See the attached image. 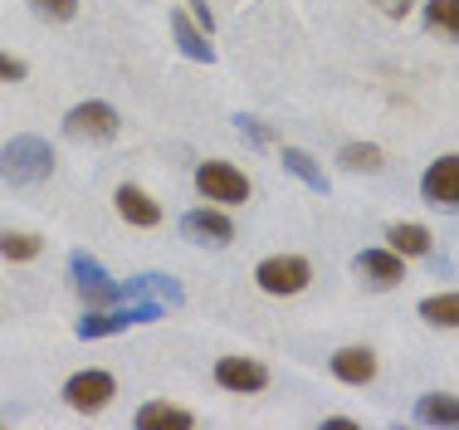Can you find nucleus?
<instances>
[{
    "instance_id": "nucleus-1",
    "label": "nucleus",
    "mask_w": 459,
    "mask_h": 430,
    "mask_svg": "<svg viewBox=\"0 0 459 430\" xmlns=\"http://www.w3.org/2000/svg\"><path fill=\"white\" fill-rule=\"evenodd\" d=\"M54 171V147L45 137H10L5 152H0V176H5L10 186H39L49 181Z\"/></svg>"
},
{
    "instance_id": "nucleus-2",
    "label": "nucleus",
    "mask_w": 459,
    "mask_h": 430,
    "mask_svg": "<svg viewBox=\"0 0 459 430\" xmlns=\"http://www.w3.org/2000/svg\"><path fill=\"white\" fill-rule=\"evenodd\" d=\"M161 318V303L157 299H142V303H123V308H89L79 318L74 333L79 338H113V333H127V328H142V323H157Z\"/></svg>"
},
{
    "instance_id": "nucleus-3",
    "label": "nucleus",
    "mask_w": 459,
    "mask_h": 430,
    "mask_svg": "<svg viewBox=\"0 0 459 430\" xmlns=\"http://www.w3.org/2000/svg\"><path fill=\"white\" fill-rule=\"evenodd\" d=\"M255 279H259V289L274 294V299H293V294L308 289L313 269H308V259H299V255H274V259H259Z\"/></svg>"
},
{
    "instance_id": "nucleus-4",
    "label": "nucleus",
    "mask_w": 459,
    "mask_h": 430,
    "mask_svg": "<svg viewBox=\"0 0 459 430\" xmlns=\"http://www.w3.org/2000/svg\"><path fill=\"white\" fill-rule=\"evenodd\" d=\"M195 191H201L205 201H221V206L249 201V181H245V171L230 167V162H201V167H195Z\"/></svg>"
},
{
    "instance_id": "nucleus-5",
    "label": "nucleus",
    "mask_w": 459,
    "mask_h": 430,
    "mask_svg": "<svg viewBox=\"0 0 459 430\" xmlns=\"http://www.w3.org/2000/svg\"><path fill=\"white\" fill-rule=\"evenodd\" d=\"M64 132H69L74 142H108V137H117V108H108V103H79V108H69V118H64Z\"/></svg>"
},
{
    "instance_id": "nucleus-6",
    "label": "nucleus",
    "mask_w": 459,
    "mask_h": 430,
    "mask_svg": "<svg viewBox=\"0 0 459 430\" xmlns=\"http://www.w3.org/2000/svg\"><path fill=\"white\" fill-rule=\"evenodd\" d=\"M117 382L108 377V372H79V377L64 382V401L74 406V411H103L108 401H113Z\"/></svg>"
},
{
    "instance_id": "nucleus-7",
    "label": "nucleus",
    "mask_w": 459,
    "mask_h": 430,
    "mask_svg": "<svg viewBox=\"0 0 459 430\" xmlns=\"http://www.w3.org/2000/svg\"><path fill=\"white\" fill-rule=\"evenodd\" d=\"M215 382H221L225 391L249 396V391H264L269 387V372L259 367L255 357H221V362H215Z\"/></svg>"
},
{
    "instance_id": "nucleus-8",
    "label": "nucleus",
    "mask_w": 459,
    "mask_h": 430,
    "mask_svg": "<svg viewBox=\"0 0 459 430\" xmlns=\"http://www.w3.org/2000/svg\"><path fill=\"white\" fill-rule=\"evenodd\" d=\"M420 196L430 206H459V157L430 162L425 176H420Z\"/></svg>"
},
{
    "instance_id": "nucleus-9",
    "label": "nucleus",
    "mask_w": 459,
    "mask_h": 430,
    "mask_svg": "<svg viewBox=\"0 0 459 430\" xmlns=\"http://www.w3.org/2000/svg\"><path fill=\"white\" fill-rule=\"evenodd\" d=\"M181 235L195 240V245H230L235 240V225H230L225 211H186L181 215Z\"/></svg>"
},
{
    "instance_id": "nucleus-10",
    "label": "nucleus",
    "mask_w": 459,
    "mask_h": 430,
    "mask_svg": "<svg viewBox=\"0 0 459 430\" xmlns=\"http://www.w3.org/2000/svg\"><path fill=\"white\" fill-rule=\"evenodd\" d=\"M352 269L362 274V279H371L377 289H391V284L406 279V269H401V255H396V250H362V255L352 259Z\"/></svg>"
},
{
    "instance_id": "nucleus-11",
    "label": "nucleus",
    "mask_w": 459,
    "mask_h": 430,
    "mask_svg": "<svg viewBox=\"0 0 459 430\" xmlns=\"http://www.w3.org/2000/svg\"><path fill=\"white\" fill-rule=\"evenodd\" d=\"M333 377L347 387H367L377 377V352L371 347H337L333 352Z\"/></svg>"
},
{
    "instance_id": "nucleus-12",
    "label": "nucleus",
    "mask_w": 459,
    "mask_h": 430,
    "mask_svg": "<svg viewBox=\"0 0 459 430\" xmlns=\"http://www.w3.org/2000/svg\"><path fill=\"white\" fill-rule=\"evenodd\" d=\"M117 215L127 220V225H142V230H152V225H161V206L152 201L142 186H117Z\"/></svg>"
},
{
    "instance_id": "nucleus-13",
    "label": "nucleus",
    "mask_w": 459,
    "mask_h": 430,
    "mask_svg": "<svg viewBox=\"0 0 459 430\" xmlns=\"http://www.w3.org/2000/svg\"><path fill=\"white\" fill-rule=\"evenodd\" d=\"M171 35H177V44H181L186 59H195V64H211V59H215V49L205 44V30L195 25L186 10H171Z\"/></svg>"
},
{
    "instance_id": "nucleus-14",
    "label": "nucleus",
    "mask_w": 459,
    "mask_h": 430,
    "mask_svg": "<svg viewBox=\"0 0 459 430\" xmlns=\"http://www.w3.org/2000/svg\"><path fill=\"white\" fill-rule=\"evenodd\" d=\"M123 299H157V303H181V284L171 279V274H137V279H127Z\"/></svg>"
},
{
    "instance_id": "nucleus-15",
    "label": "nucleus",
    "mask_w": 459,
    "mask_h": 430,
    "mask_svg": "<svg viewBox=\"0 0 459 430\" xmlns=\"http://www.w3.org/2000/svg\"><path fill=\"white\" fill-rule=\"evenodd\" d=\"M137 426H142V430H191L195 416L181 411V406H167V401H147V406L137 411Z\"/></svg>"
},
{
    "instance_id": "nucleus-16",
    "label": "nucleus",
    "mask_w": 459,
    "mask_h": 430,
    "mask_svg": "<svg viewBox=\"0 0 459 430\" xmlns=\"http://www.w3.org/2000/svg\"><path fill=\"white\" fill-rule=\"evenodd\" d=\"M415 421L425 426H459V396H445V391H430L415 401Z\"/></svg>"
},
{
    "instance_id": "nucleus-17",
    "label": "nucleus",
    "mask_w": 459,
    "mask_h": 430,
    "mask_svg": "<svg viewBox=\"0 0 459 430\" xmlns=\"http://www.w3.org/2000/svg\"><path fill=\"white\" fill-rule=\"evenodd\" d=\"M391 250H396L401 259H415V255H430V230L425 225H411V220H401V225L386 230Z\"/></svg>"
},
{
    "instance_id": "nucleus-18",
    "label": "nucleus",
    "mask_w": 459,
    "mask_h": 430,
    "mask_svg": "<svg viewBox=\"0 0 459 430\" xmlns=\"http://www.w3.org/2000/svg\"><path fill=\"white\" fill-rule=\"evenodd\" d=\"M279 162H283V171H293L303 186H313V191H327V176H323V167H318V162H313L303 147H283V157H279Z\"/></svg>"
},
{
    "instance_id": "nucleus-19",
    "label": "nucleus",
    "mask_w": 459,
    "mask_h": 430,
    "mask_svg": "<svg viewBox=\"0 0 459 430\" xmlns=\"http://www.w3.org/2000/svg\"><path fill=\"white\" fill-rule=\"evenodd\" d=\"M74 289H79V299L89 308H113L123 303V284H113L108 274H98V279H74Z\"/></svg>"
},
{
    "instance_id": "nucleus-20",
    "label": "nucleus",
    "mask_w": 459,
    "mask_h": 430,
    "mask_svg": "<svg viewBox=\"0 0 459 430\" xmlns=\"http://www.w3.org/2000/svg\"><path fill=\"white\" fill-rule=\"evenodd\" d=\"M420 318L435 328H459V294H430V299H420Z\"/></svg>"
},
{
    "instance_id": "nucleus-21",
    "label": "nucleus",
    "mask_w": 459,
    "mask_h": 430,
    "mask_svg": "<svg viewBox=\"0 0 459 430\" xmlns=\"http://www.w3.org/2000/svg\"><path fill=\"white\" fill-rule=\"evenodd\" d=\"M39 250H45V240L30 235V230H0V255H5V259L25 264V259H35Z\"/></svg>"
},
{
    "instance_id": "nucleus-22",
    "label": "nucleus",
    "mask_w": 459,
    "mask_h": 430,
    "mask_svg": "<svg viewBox=\"0 0 459 430\" xmlns=\"http://www.w3.org/2000/svg\"><path fill=\"white\" fill-rule=\"evenodd\" d=\"M342 167L347 171H381V147H371V142H352V147H342Z\"/></svg>"
},
{
    "instance_id": "nucleus-23",
    "label": "nucleus",
    "mask_w": 459,
    "mask_h": 430,
    "mask_svg": "<svg viewBox=\"0 0 459 430\" xmlns=\"http://www.w3.org/2000/svg\"><path fill=\"white\" fill-rule=\"evenodd\" d=\"M425 15H430L435 30L459 39V0H425Z\"/></svg>"
},
{
    "instance_id": "nucleus-24",
    "label": "nucleus",
    "mask_w": 459,
    "mask_h": 430,
    "mask_svg": "<svg viewBox=\"0 0 459 430\" xmlns=\"http://www.w3.org/2000/svg\"><path fill=\"white\" fill-rule=\"evenodd\" d=\"M30 5H35V15L39 20H74V10H79V0H30Z\"/></svg>"
},
{
    "instance_id": "nucleus-25",
    "label": "nucleus",
    "mask_w": 459,
    "mask_h": 430,
    "mask_svg": "<svg viewBox=\"0 0 459 430\" xmlns=\"http://www.w3.org/2000/svg\"><path fill=\"white\" fill-rule=\"evenodd\" d=\"M69 269H74V279H98V274H108L103 264H98L93 255H83V250H74V255H69Z\"/></svg>"
},
{
    "instance_id": "nucleus-26",
    "label": "nucleus",
    "mask_w": 459,
    "mask_h": 430,
    "mask_svg": "<svg viewBox=\"0 0 459 430\" xmlns=\"http://www.w3.org/2000/svg\"><path fill=\"white\" fill-rule=\"evenodd\" d=\"M25 64H20V59H10V54H0V83H20V79H25Z\"/></svg>"
},
{
    "instance_id": "nucleus-27",
    "label": "nucleus",
    "mask_w": 459,
    "mask_h": 430,
    "mask_svg": "<svg viewBox=\"0 0 459 430\" xmlns=\"http://www.w3.org/2000/svg\"><path fill=\"white\" fill-rule=\"evenodd\" d=\"M235 127H239V132H245V137H249V142H255V147H264V142H269V137H264V127H259V123H255V118H245V113H239V118H235Z\"/></svg>"
},
{
    "instance_id": "nucleus-28",
    "label": "nucleus",
    "mask_w": 459,
    "mask_h": 430,
    "mask_svg": "<svg viewBox=\"0 0 459 430\" xmlns=\"http://www.w3.org/2000/svg\"><path fill=\"white\" fill-rule=\"evenodd\" d=\"M186 5H191V20H195V25H201L205 35H211V30H215V15L205 10V0H186Z\"/></svg>"
},
{
    "instance_id": "nucleus-29",
    "label": "nucleus",
    "mask_w": 459,
    "mask_h": 430,
    "mask_svg": "<svg viewBox=\"0 0 459 430\" xmlns=\"http://www.w3.org/2000/svg\"><path fill=\"white\" fill-rule=\"evenodd\" d=\"M381 10H386L391 20H401V15H411V0H381Z\"/></svg>"
}]
</instances>
